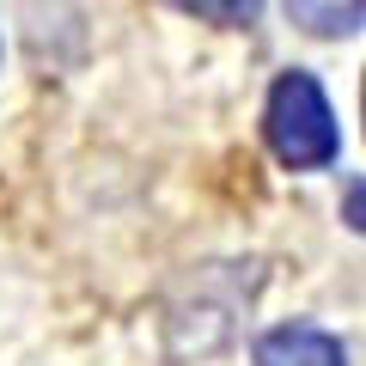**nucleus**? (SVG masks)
<instances>
[{
    "instance_id": "1",
    "label": "nucleus",
    "mask_w": 366,
    "mask_h": 366,
    "mask_svg": "<svg viewBox=\"0 0 366 366\" xmlns=\"http://www.w3.org/2000/svg\"><path fill=\"white\" fill-rule=\"evenodd\" d=\"M262 141H269V153L281 159L287 171L336 165L342 129H336V110H330L324 86H317L312 74L287 67V74L269 86V98H262Z\"/></svg>"
},
{
    "instance_id": "2",
    "label": "nucleus",
    "mask_w": 366,
    "mask_h": 366,
    "mask_svg": "<svg viewBox=\"0 0 366 366\" xmlns=\"http://www.w3.org/2000/svg\"><path fill=\"white\" fill-rule=\"evenodd\" d=\"M250 360L257 366H348V348H342V336H330L317 324H274L257 336Z\"/></svg>"
},
{
    "instance_id": "3",
    "label": "nucleus",
    "mask_w": 366,
    "mask_h": 366,
    "mask_svg": "<svg viewBox=\"0 0 366 366\" xmlns=\"http://www.w3.org/2000/svg\"><path fill=\"white\" fill-rule=\"evenodd\" d=\"M287 19L312 37H354L366 19V0H281Z\"/></svg>"
},
{
    "instance_id": "4",
    "label": "nucleus",
    "mask_w": 366,
    "mask_h": 366,
    "mask_svg": "<svg viewBox=\"0 0 366 366\" xmlns=\"http://www.w3.org/2000/svg\"><path fill=\"white\" fill-rule=\"evenodd\" d=\"M177 13H189V19H208V25H220V31H244V25H257V13H262V0H171Z\"/></svg>"
},
{
    "instance_id": "5",
    "label": "nucleus",
    "mask_w": 366,
    "mask_h": 366,
    "mask_svg": "<svg viewBox=\"0 0 366 366\" xmlns=\"http://www.w3.org/2000/svg\"><path fill=\"white\" fill-rule=\"evenodd\" d=\"M348 226H354V232H360V226H366V220H360V177L348 183Z\"/></svg>"
}]
</instances>
